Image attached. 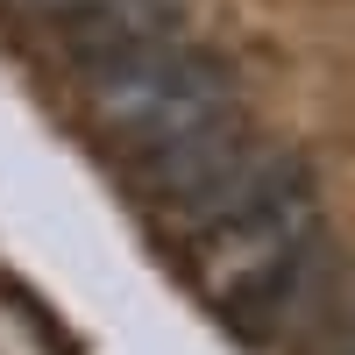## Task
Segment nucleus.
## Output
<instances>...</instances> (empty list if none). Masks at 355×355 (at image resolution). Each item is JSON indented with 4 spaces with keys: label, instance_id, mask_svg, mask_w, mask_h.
Masks as SVG:
<instances>
[{
    "label": "nucleus",
    "instance_id": "obj_5",
    "mask_svg": "<svg viewBox=\"0 0 355 355\" xmlns=\"http://www.w3.org/2000/svg\"><path fill=\"white\" fill-rule=\"evenodd\" d=\"M0 299H8L15 313H28V327H43V334L57 341V355H78V341H71L64 327H57V313H43V306H36V299H28V291H21V284H15L8 270H0Z\"/></svg>",
    "mask_w": 355,
    "mask_h": 355
},
{
    "label": "nucleus",
    "instance_id": "obj_1",
    "mask_svg": "<svg viewBox=\"0 0 355 355\" xmlns=\"http://www.w3.org/2000/svg\"><path fill=\"white\" fill-rule=\"evenodd\" d=\"M227 107H242L234 64L199 50V43H185V36L85 71V121H93V135L121 164L150 157V150H164V142L192 135L206 121H220Z\"/></svg>",
    "mask_w": 355,
    "mask_h": 355
},
{
    "label": "nucleus",
    "instance_id": "obj_4",
    "mask_svg": "<svg viewBox=\"0 0 355 355\" xmlns=\"http://www.w3.org/2000/svg\"><path fill=\"white\" fill-rule=\"evenodd\" d=\"M50 36H57V50L71 57V71L85 78V71L114 64V57H135L150 43L185 36V0H114V8H93L78 21H57Z\"/></svg>",
    "mask_w": 355,
    "mask_h": 355
},
{
    "label": "nucleus",
    "instance_id": "obj_6",
    "mask_svg": "<svg viewBox=\"0 0 355 355\" xmlns=\"http://www.w3.org/2000/svg\"><path fill=\"white\" fill-rule=\"evenodd\" d=\"M15 15H28V21H78V15H93V8H114V0H8Z\"/></svg>",
    "mask_w": 355,
    "mask_h": 355
},
{
    "label": "nucleus",
    "instance_id": "obj_2",
    "mask_svg": "<svg viewBox=\"0 0 355 355\" xmlns=\"http://www.w3.org/2000/svg\"><path fill=\"white\" fill-rule=\"evenodd\" d=\"M299 171H306V157H291L284 142H263V135H256V142H249V150L234 157L220 178H206L199 192H185L178 206H164V214H157V234H171L178 249H192V242H206L214 227L242 220L249 206H263L277 185H291Z\"/></svg>",
    "mask_w": 355,
    "mask_h": 355
},
{
    "label": "nucleus",
    "instance_id": "obj_3",
    "mask_svg": "<svg viewBox=\"0 0 355 355\" xmlns=\"http://www.w3.org/2000/svg\"><path fill=\"white\" fill-rule=\"evenodd\" d=\"M249 142H256V121H249L242 107H227L220 121H206V128H192V135L164 142V150L135 157V164H128V192L150 206V214H164V206H178L185 192H199L206 178H220Z\"/></svg>",
    "mask_w": 355,
    "mask_h": 355
}]
</instances>
